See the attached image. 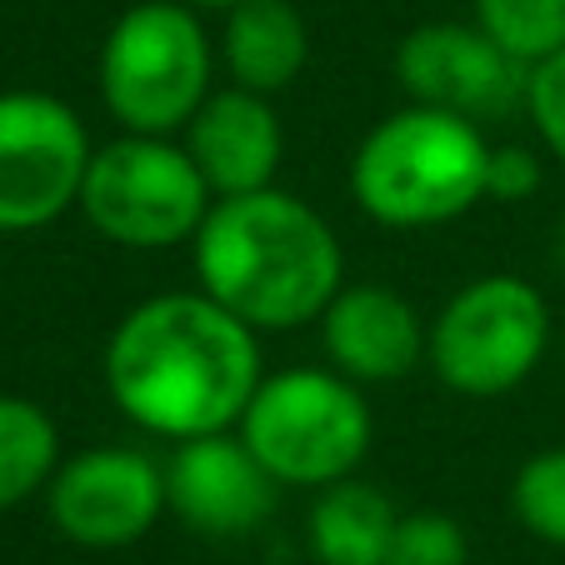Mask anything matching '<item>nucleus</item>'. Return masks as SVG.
Here are the masks:
<instances>
[{
	"label": "nucleus",
	"mask_w": 565,
	"mask_h": 565,
	"mask_svg": "<svg viewBox=\"0 0 565 565\" xmlns=\"http://www.w3.org/2000/svg\"><path fill=\"white\" fill-rule=\"evenodd\" d=\"M106 391L136 430L195 440L235 430L260 385V331L205 290H166L116 320L106 341Z\"/></svg>",
	"instance_id": "1"
},
{
	"label": "nucleus",
	"mask_w": 565,
	"mask_h": 565,
	"mask_svg": "<svg viewBox=\"0 0 565 565\" xmlns=\"http://www.w3.org/2000/svg\"><path fill=\"white\" fill-rule=\"evenodd\" d=\"M195 280L250 331H300L345 286V250L310 201L266 185L221 195L191 241Z\"/></svg>",
	"instance_id": "2"
},
{
	"label": "nucleus",
	"mask_w": 565,
	"mask_h": 565,
	"mask_svg": "<svg viewBox=\"0 0 565 565\" xmlns=\"http://www.w3.org/2000/svg\"><path fill=\"white\" fill-rule=\"evenodd\" d=\"M491 140L480 120L401 106L365 130L351 156V195L385 231H430L486 201Z\"/></svg>",
	"instance_id": "3"
},
{
	"label": "nucleus",
	"mask_w": 565,
	"mask_h": 565,
	"mask_svg": "<svg viewBox=\"0 0 565 565\" xmlns=\"http://www.w3.org/2000/svg\"><path fill=\"white\" fill-rule=\"evenodd\" d=\"M215 41L181 0H136L100 41V100L136 136H181L215 90Z\"/></svg>",
	"instance_id": "4"
},
{
	"label": "nucleus",
	"mask_w": 565,
	"mask_h": 565,
	"mask_svg": "<svg viewBox=\"0 0 565 565\" xmlns=\"http://www.w3.org/2000/svg\"><path fill=\"white\" fill-rule=\"evenodd\" d=\"M235 430L280 486L320 491L365 466L375 420L351 375L335 365H290L260 375Z\"/></svg>",
	"instance_id": "5"
},
{
	"label": "nucleus",
	"mask_w": 565,
	"mask_h": 565,
	"mask_svg": "<svg viewBox=\"0 0 565 565\" xmlns=\"http://www.w3.org/2000/svg\"><path fill=\"white\" fill-rule=\"evenodd\" d=\"M211 205L215 191L181 136L120 130L110 146H96L81 185V215L90 231L126 250L191 246Z\"/></svg>",
	"instance_id": "6"
},
{
	"label": "nucleus",
	"mask_w": 565,
	"mask_h": 565,
	"mask_svg": "<svg viewBox=\"0 0 565 565\" xmlns=\"http://www.w3.org/2000/svg\"><path fill=\"white\" fill-rule=\"evenodd\" d=\"M551 351V306L521 276H476L436 310L426 365L436 381L470 401L511 395Z\"/></svg>",
	"instance_id": "7"
},
{
	"label": "nucleus",
	"mask_w": 565,
	"mask_h": 565,
	"mask_svg": "<svg viewBox=\"0 0 565 565\" xmlns=\"http://www.w3.org/2000/svg\"><path fill=\"white\" fill-rule=\"evenodd\" d=\"M96 156L86 120L61 96L6 90L0 96V231L21 235L55 225L81 205L86 166Z\"/></svg>",
	"instance_id": "8"
},
{
	"label": "nucleus",
	"mask_w": 565,
	"mask_h": 565,
	"mask_svg": "<svg viewBox=\"0 0 565 565\" xmlns=\"http://www.w3.org/2000/svg\"><path fill=\"white\" fill-rule=\"evenodd\" d=\"M51 525L71 545L120 551L156 531L166 515V466L130 446H96L61 460L45 486Z\"/></svg>",
	"instance_id": "9"
},
{
	"label": "nucleus",
	"mask_w": 565,
	"mask_h": 565,
	"mask_svg": "<svg viewBox=\"0 0 565 565\" xmlns=\"http://www.w3.org/2000/svg\"><path fill=\"white\" fill-rule=\"evenodd\" d=\"M525 75L511 51L476 21H426L395 45V81L416 106H436L466 120H501L525 106Z\"/></svg>",
	"instance_id": "10"
},
{
	"label": "nucleus",
	"mask_w": 565,
	"mask_h": 565,
	"mask_svg": "<svg viewBox=\"0 0 565 565\" xmlns=\"http://www.w3.org/2000/svg\"><path fill=\"white\" fill-rule=\"evenodd\" d=\"M280 505V480L241 440V430L175 440L166 460V511L205 541L256 535Z\"/></svg>",
	"instance_id": "11"
},
{
	"label": "nucleus",
	"mask_w": 565,
	"mask_h": 565,
	"mask_svg": "<svg viewBox=\"0 0 565 565\" xmlns=\"http://www.w3.org/2000/svg\"><path fill=\"white\" fill-rule=\"evenodd\" d=\"M430 320L411 306L401 290L381 280L341 286L335 300L320 310V345L326 361L355 385H391L426 365Z\"/></svg>",
	"instance_id": "12"
},
{
	"label": "nucleus",
	"mask_w": 565,
	"mask_h": 565,
	"mask_svg": "<svg viewBox=\"0 0 565 565\" xmlns=\"http://www.w3.org/2000/svg\"><path fill=\"white\" fill-rule=\"evenodd\" d=\"M181 146L201 166L205 185L221 195H250L276 185L286 160V126H280L270 96L246 86H221L205 96V106L181 130Z\"/></svg>",
	"instance_id": "13"
},
{
	"label": "nucleus",
	"mask_w": 565,
	"mask_h": 565,
	"mask_svg": "<svg viewBox=\"0 0 565 565\" xmlns=\"http://www.w3.org/2000/svg\"><path fill=\"white\" fill-rule=\"evenodd\" d=\"M215 55H221V71L231 75V86L276 100L306 71L310 25L290 0H241L225 11Z\"/></svg>",
	"instance_id": "14"
},
{
	"label": "nucleus",
	"mask_w": 565,
	"mask_h": 565,
	"mask_svg": "<svg viewBox=\"0 0 565 565\" xmlns=\"http://www.w3.org/2000/svg\"><path fill=\"white\" fill-rule=\"evenodd\" d=\"M401 525L395 501L361 476L320 486L306 511V545L316 565H385L391 535Z\"/></svg>",
	"instance_id": "15"
},
{
	"label": "nucleus",
	"mask_w": 565,
	"mask_h": 565,
	"mask_svg": "<svg viewBox=\"0 0 565 565\" xmlns=\"http://www.w3.org/2000/svg\"><path fill=\"white\" fill-rule=\"evenodd\" d=\"M61 466V430L35 401L0 395V511L31 501Z\"/></svg>",
	"instance_id": "16"
},
{
	"label": "nucleus",
	"mask_w": 565,
	"mask_h": 565,
	"mask_svg": "<svg viewBox=\"0 0 565 565\" xmlns=\"http://www.w3.org/2000/svg\"><path fill=\"white\" fill-rule=\"evenodd\" d=\"M476 25L521 65L565 51V0H476Z\"/></svg>",
	"instance_id": "17"
},
{
	"label": "nucleus",
	"mask_w": 565,
	"mask_h": 565,
	"mask_svg": "<svg viewBox=\"0 0 565 565\" xmlns=\"http://www.w3.org/2000/svg\"><path fill=\"white\" fill-rule=\"evenodd\" d=\"M511 515L525 535L565 551V446H545L511 476Z\"/></svg>",
	"instance_id": "18"
},
{
	"label": "nucleus",
	"mask_w": 565,
	"mask_h": 565,
	"mask_svg": "<svg viewBox=\"0 0 565 565\" xmlns=\"http://www.w3.org/2000/svg\"><path fill=\"white\" fill-rule=\"evenodd\" d=\"M385 565H470L466 525L446 511H406L391 535Z\"/></svg>",
	"instance_id": "19"
},
{
	"label": "nucleus",
	"mask_w": 565,
	"mask_h": 565,
	"mask_svg": "<svg viewBox=\"0 0 565 565\" xmlns=\"http://www.w3.org/2000/svg\"><path fill=\"white\" fill-rule=\"evenodd\" d=\"M525 116H531L535 136L545 140V150L565 166V51L531 65V75H525Z\"/></svg>",
	"instance_id": "20"
},
{
	"label": "nucleus",
	"mask_w": 565,
	"mask_h": 565,
	"mask_svg": "<svg viewBox=\"0 0 565 565\" xmlns=\"http://www.w3.org/2000/svg\"><path fill=\"white\" fill-rule=\"evenodd\" d=\"M541 191V156L525 146H491V171H486V201H531Z\"/></svg>",
	"instance_id": "21"
},
{
	"label": "nucleus",
	"mask_w": 565,
	"mask_h": 565,
	"mask_svg": "<svg viewBox=\"0 0 565 565\" xmlns=\"http://www.w3.org/2000/svg\"><path fill=\"white\" fill-rule=\"evenodd\" d=\"M181 6H191V11H231L241 0H181Z\"/></svg>",
	"instance_id": "22"
},
{
	"label": "nucleus",
	"mask_w": 565,
	"mask_h": 565,
	"mask_svg": "<svg viewBox=\"0 0 565 565\" xmlns=\"http://www.w3.org/2000/svg\"><path fill=\"white\" fill-rule=\"evenodd\" d=\"M561 256H565V241H561Z\"/></svg>",
	"instance_id": "23"
}]
</instances>
